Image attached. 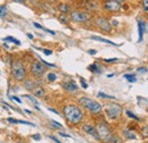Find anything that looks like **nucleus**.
Wrapping results in <instances>:
<instances>
[{
    "instance_id": "25",
    "label": "nucleus",
    "mask_w": 148,
    "mask_h": 143,
    "mask_svg": "<svg viewBox=\"0 0 148 143\" xmlns=\"http://www.w3.org/2000/svg\"><path fill=\"white\" fill-rule=\"evenodd\" d=\"M3 40H5V41H10V42H14V43H15V44H17V46H19V44H21V42H19L18 40H16V39L12 37V36H7V37H5Z\"/></svg>"
},
{
    "instance_id": "36",
    "label": "nucleus",
    "mask_w": 148,
    "mask_h": 143,
    "mask_svg": "<svg viewBox=\"0 0 148 143\" xmlns=\"http://www.w3.org/2000/svg\"><path fill=\"white\" fill-rule=\"evenodd\" d=\"M138 73H145V72H147V68L146 67H139L138 69H137Z\"/></svg>"
},
{
    "instance_id": "8",
    "label": "nucleus",
    "mask_w": 148,
    "mask_h": 143,
    "mask_svg": "<svg viewBox=\"0 0 148 143\" xmlns=\"http://www.w3.org/2000/svg\"><path fill=\"white\" fill-rule=\"evenodd\" d=\"M30 73L37 77L40 78L43 76V74L46 73V67L43 66V64H41V61H32L31 63V66H30Z\"/></svg>"
},
{
    "instance_id": "24",
    "label": "nucleus",
    "mask_w": 148,
    "mask_h": 143,
    "mask_svg": "<svg viewBox=\"0 0 148 143\" xmlns=\"http://www.w3.org/2000/svg\"><path fill=\"white\" fill-rule=\"evenodd\" d=\"M110 143H122V139L120 138V136H117V135H113L111 139V141H110Z\"/></svg>"
},
{
    "instance_id": "35",
    "label": "nucleus",
    "mask_w": 148,
    "mask_h": 143,
    "mask_svg": "<svg viewBox=\"0 0 148 143\" xmlns=\"http://www.w3.org/2000/svg\"><path fill=\"white\" fill-rule=\"evenodd\" d=\"M7 121L9 122V123H13V124H18V121H16V119H13V118H7Z\"/></svg>"
},
{
    "instance_id": "12",
    "label": "nucleus",
    "mask_w": 148,
    "mask_h": 143,
    "mask_svg": "<svg viewBox=\"0 0 148 143\" xmlns=\"http://www.w3.org/2000/svg\"><path fill=\"white\" fill-rule=\"evenodd\" d=\"M82 129H83L87 134L91 135L95 140H97V141L101 140V139H100V136H99V133H98V131H97V127L90 125V124H86V125L82 126Z\"/></svg>"
},
{
    "instance_id": "29",
    "label": "nucleus",
    "mask_w": 148,
    "mask_h": 143,
    "mask_svg": "<svg viewBox=\"0 0 148 143\" xmlns=\"http://www.w3.org/2000/svg\"><path fill=\"white\" fill-rule=\"evenodd\" d=\"M24 98H29V99H31V101H32V102H33L36 106L38 105V101L34 99V98H33V97H31V95H27V94H26V95H24Z\"/></svg>"
},
{
    "instance_id": "39",
    "label": "nucleus",
    "mask_w": 148,
    "mask_h": 143,
    "mask_svg": "<svg viewBox=\"0 0 148 143\" xmlns=\"http://www.w3.org/2000/svg\"><path fill=\"white\" fill-rule=\"evenodd\" d=\"M10 99H12V100H15L17 104H22V100H19L17 97H10Z\"/></svg>"
},
{
    "instance_id": "28",
    "label": "nucleus",
    "mask_w": 148,
    "mask_h": 143,
    "mask_svg": "<svg viewBox=\"0 0 148 143\" xmlns=\"http://www.w3.org/2000/svg\"><path fill=\"white\" fill-rule=\"evenodd\" d=\"M56 78H57V76H56L55 73H49L48 74V81L49 82H55Z\"/></svg>"
},
{
    "instance_id": "13",
    "label": "nucleus",
    "mask_w": 148,
    "mask_h": 143,
    "mask_svg": "<svg viewBox=\"0 0 148 143\" xmlns=\"http://www.w3.org/2000/svg\"><path fill=\"white\" fill-rule=\"evenodd\" d=\"M138 31H139V39L138 41L141 42L144 35H145V31H146V24L144 20H138Z\"/></svg>"
},
{
    "instance_id": "4",
    "label": "nucleus",
    "mask_w": 148,
    "mask_h": 143,
    "mask_svg": "<svg viewBox=\"0 0 148 143\" xmlns=\"http://www.w3.org/2000/svg\"><path fill=\"white\" fill-rule=\"evenodd\" d=\"M105 114H106V116H107L108 119L116 121L122 115V107L119 104H115V102L107 104L106 107H105Z\"/></svg>"
},
{
    "instance_id": "9",
    "label": "nucleus",
    "mask_w": 148,
    "mask_h": 143,
    "mask_svg": "<svg viewBox=\"0 0 148 143\" xmlns=\"http://www.w3.org/2000/svg\"><path fill=\"white\" fill-rule=\"evenodd\" d=\"M103 7L108 13H119L121 10V3H119L115 0H105Z\"/></svg>"
},
{
    "instance_id": "38",
    "label": "nucleus",
    "mask_w": 148,
    "mask_h": 143,
    "mask_svg": "<svg viewBox=\"0 0 148 143\" xmlns=\"http://www.w3.org/2000/svg\"><path fill=\"white\" fill-rule=\"evenodd\" d=\"M143 134H144L146 138H148V126H146V127L144 128V131H143Z\"/></svg>"
},
{
    "instance_id": "26",
    "label": "nucleus",
    "mask_w": 148,
    "mask_h": 143,
    "mask_svg": "<svg viewBox=\"0 0 148 143\" xmlns=\"http://www.w3.org/2000/svg\"><path fill=\"white\" fill-rule=\"evenodd\" d=\"M141 5H143L144 12L148 15V0H141Z\"/></svg>"
},
{
    "instance_id": "6",
    "label": "nucleus",
    "mask_w": 148,
    "mask_h": 143,
    "mask_svg": "<svg viewBox=\"0 0 148 143\" xmlns=\"http://www.w3.org/2000/svg\"><path fill=\"white\" fill-rule=\"evenodd\" d=\"M70 19L74 23H86L90 19V14L82 10H72L70 13Z\"/></svg>"
},
{
    "instance_id": "42",
    "label": "nucleus",
    "mask_w": 148,
    "mask_h": 143,
    "mask_svg": "<svg viewBox=\"0 0 148 143\" xmlns=\"http://www.w3.org/2000/svg\"><path fill=\"white\" fill-rule=\"evenodd\" d=\"M88 54H97V51H96V50H93V49H91V50H88Z\"/></svg>"
},
{
    "instance_id": "30",
    "label": "nucleus",
    "mask_w": 148,
    "mask_h": 143,
    "mask_svg": "<svg viewBox=\"0 0 148 143\" xmlns=\"http://www.w3.org/2000/svg\"><path fill=\"white\" fill-rule=\"evenodd\" d=\"M42 50V52L45 54H47V56H50V54H53V51L51 50H49V49H41Z\"/></svg>"
},
{
    "instance_id": "17",
    "label": "nucleus",
    "mask_w": 148,
    "mask_h": 143,
    "mask_svg": "<svg viewBox=\"0 0 148 143\" xmlns=\"http://www.w3.org/2000/svg\"><path fill=\"white\" fill-rule=\"evenodd\" d=\"M32 93L37 98H42L45 95V90H43V88H41V86H37L36 89L32 91Z\"/></svg>"
},
{
    "instance_id": "18",
    "label": "nucleus",
    "mask_w": 148,
    "mask_h": 143,
    "mask_svg": "<svg viewBox=\"0 0 148 143\" xmlns=\"http://www.w3.org/2000/svg\"><path fill=\"white\" fill-rule=\"evenodd\" d=\"M123 135L127 138V139H129V140H134L137 136H136V134L131 131V129H125V131H123Z\"/></svg>"
},
{
    "instance_id": "40",
    "label": "nucleus",
    "mask_w": 148,
    "mask_h": 143,
    "mask_svg": "<svg viewBox=\"0 0 148 143\" xmlns=\"http://www.w3.org/2000/svg\"><path fill=\"white\" fill-rule=\"evenodd\" d=\"M48 110H49V111H51V112H54V114H56V115H59V112H58L57 110H55L54 108H48Z\"/></svg>"
},
{
    "instance_id": "11",
    "label": "nucleus",
    "mask_w": 148,
    "mask_h": 143,
    "mask_svg": "<svg viewBox=\"0 0 148 143\" xmlns=\"http://www.w3.org/2000/svg\"><path fill=\"white\" fill-rule=\"evenodd\" d=\"M63 89L65 90L66 92H69V93H76L77 91H79V86H77V84L74 82L73 80H67V81H64L63 82Z\"/></svg>"
},
{
    "instance_id": "7",
    "label": "nucleus",
    "mask_w": 148,
    "mask_h": 143,
    "mask_svg": "<svg viewBox=\"0 0 148 143\" xmlns=\"http://www.w3.org/2000/svg\"><path fill=\"white\" fill-rule=\"evenodd\" d=\"M95 25L103 32L105 33H111L112 32V25L108 22L107 18H105L104 16H96L95 17Z\"/></svg>"
},
{
    "instance_id": "20",
    "label": "nucleus",
    "mask_w": 148,
    "mask_h": 143,
    "mask_svg": "<svg viewBox=\"0 0 148 143\" xmlns=\"http://www.w3.org/2000/svg\"><path fill=\"white\" fill-rule=\"evenodd\" d=\"M58 19H59V22H60V23H63V24H69V22L71 20L70 18H67L66 14H62V15H59Z\"/></svg>"
},
{
    "instance_id": "19",
    "label": "nucleus",
    "mask_w": 148,
    "mask_h": 143,
    "mask_svg": "<svg viewBox=\"0 0 148 143\" xmlns=\"http://www.w3.org/2000/svg\"><path fill=\"white\" fill-rule=\"evenodd\" d=\"M89 71H91L92 73H96V74H99V73L101 72V69H100L98 63H93L92 65L89 66Z\"/></svg>"
},
{
    "instance_id": "1",
    "label": "nucleus",
    "mask_w": 148,
    "mask_h": 143,
    "mask_svg": "<svg viewBox=\"0 0 148 143\" xmlns=\"http://www.w3.org/2000/svg\"><path fill=\"white\" fill-rule=\"evenodd\" d=\"M63 115L70 125H77L83 121V111L76 105H67L63 108Z\"/></svg>"
},
{
    "instance_id": "22",
    "label": "nucleus",
    "mask_w": 148,
    "mask_h": 143,
    "mask_svg": "<svg viewBox=\"0 0 148 143\" xmlns=\"http://www.w3.org/2000/svg\"><path fill=\"white\" fill-rule=\"evenodd\" d=\"M125 114H127V115L129 116L131 119H133V121H137V122H140V118H139L138 116H136L134 114H132V112H131L130 110H125Z\"/></svg>"
},
{
    "instance_id": "31",
    "label": "nucleus",
    "mask_w": 148,
    "mask_h": 143,
    "mask_svg": "<svg viewBox=\"0 0 148 143\" xmlns=\"http://www.w3.org/2000/svg\"><path fill=\"white\" fill-rule=\"evenodd\" d=\"M32 139L36 140V141H40L41 140V135L40 134H34V135H32Z\"/></svg>"
},
{
    "instance_id": "21",
    "label": "nucleus",
    "mask_w": 148,
    "mask_h": 143,
    "mask_svg": "<svg viewBox=\"0 0 148 143\" xmlns=\"http://www.w3.org/2000/svg\"><path fill=\"white\" fill-rule=\"evenodd\" d=\"M124 78H127L130 83H133V82L137 81L136 75H133V74H125V75H124Z\"/></svg>"
},
{
    "instance_id": "14",
    "label": "nucleus",
    "mask_w": 148,
    "mask_h": 143,
    "mask_svg": "<svg viewBox=\"0 0 148 143\" xmlns=\"http://www.w3.org/2000/svg\"><path fill=\"white\" fill-rule=\"evenodd\" d=\"M91 40H95V41H99V42H104V43H107V44H111V46H114V47H121V44H117V43H114L111 40H107V39H104V37H100V36H90Z\"/></svg>"
},
{
    "instance_id": "23",
    "label": "nucleus",
    "mask_w": 148,
    "mask_h": 143,
    "mask_svg": "<svg viewBox=\"0 0 148 143\" xmlns=\"http://www.w3.org/2000/svg\"><path fill=\"white\" fill-rule=\"evenodd\" d=\"M98 97H99V98H104V99L115 100V97H113V95H108V94H106V93H103V92H99V93H98Z\"/></svg>"
},
{
    "instance_id": "27",
    "label": "nucleus",
    "mask_w": 148,
    "mask_h": 143,
    "mask_svg": "<svg viewBox=\"0 0 148 143\" xmlns=\"http://www.w3.org/2000/svg\"><path fill=\"white\" fill-rule=\"evenodd\" d=\"M7 14V7L6 6H0V17L6 16Z\"/></svg>"
},
{
    "instance_id": "2",
    "label": "nucleus",
    "mask_w": 148,
    "mask_h": 143,
    "mask_svg": "<svg viewBox=\"0 0 148 143\" xmlns=\"http://www.w3.org/2000/svg\"><path fill=\"white\" fill-rule=\"evenodd\" d=\"M79 104L84 109H87L91 115L96 116V115H100L103 112V106L99 102L95 101V100L90 99V98L82 97V98L79 99Z\"/></svg>"
},
{
    "instance_id": "33",
    "label": "nucleus",
    "mask_w": 148,
    "mask_h": 143,
    "mask_svg": "<svg viewBox=\"0 0 148 143\" xmlns=\"http://www.w3.org/2000/svg\"><path fill=\"white\" fill-rule=\"evenodd\" d=\"M117 60H119L117 58H111V59H105L104 61L105 63H114V61H117Z\"/></svg>"
},
{
    "instance_id": "34",
    "label": "nucleus",
    "mask_w": 148,
    "mask_h": 143,
    "mask_svg": "<svg viewBox=\"0 0 148 143\" xmlns=\"http://www.w3.org/2000/svg\"><path fill=\"white\" fill-rule=\"evenodd\" d=\"M81 85H82V88H83V89H88V84L86 83V81H84V80H81Z\"/></svg>"
},
{
    "instance_id": "16",
    "label": "nucleus",
    "mask_w": 148,
    "mask_h": 143,
    "mask_svg": "<svg viewBox=\"0 0 148 143\" xmlns=\"http://www.w3.org/2000/svg\"><path fill=\"white\" fill-rule=\"evenodd\" d=\"M58 10L62 13V14H70L72 10H71V6L67 5V3H59L57 6Z\"/></svg>"
},
{
    "instance_id": "15",
    "label": "nucleus",
    "mask_w": 148,
    "mask_h": 143,
    "mask_svg": "<svg viewBox=\"0 0 148 143\" xmlns=\"http://www.w3.org/2000/svg\"><path fill=\"white\" fill-rule=\"evenodd\" d=\"M38 86L37 82L33 81V80H26L24 82V88L27 90V91H33Z\"/></svg>"
},
{
    "instance_id": "43",
    "label": "nucleus",
    "mask_w": 148,
    "mask_h": 143,
    "mask_svg": "<svg viewBox=\"0 0 148 143\" xmlns=\"http://www.w3.org/2000/svg\"><path fill=\"white\" fill-rule=\"evenodd\" d=\"M13 2H18V3H25V0H12Z\"/></svg>"
},
{
    "instance_id": "32",
    "label": "nucleus",
    "mask_w": 148,
    "mask_h": 143,
    "mask_svg": "<svg viewBox=\"0 0 148 143\" xmlns=\"http://www.w3.org/2000/svg\"><path fill=\"white\" fill-rule=\"evenodd\" d=\"M49 139H51V140H53L54 142H56V143H60V141H59V140L56 138L55 135H49Z\"/></svg>"
},
{
    "instance_id": "46",
    "label": "nucleus",
    "mask_w": 148,
    "mask_h": 143,
    "mask_svg": "<svg viewBox=\"0 0 148 143\" xmlns=\"http://www.w3.org/2000/svg\"><path fill=\"white\" fill-rule=\"evenodd\" d=\"M3 46H5V48H6V49H8V48H9V47H8V44H7V43H5V44H3Z\"/></svg>"
},
{
    "instance_id": "45",
    "label": "nucleus",
    "mask_w": 148,
    "mask_h": 143,
    "mask_svg": "<svg viewBox=\"0 0 148 143\" xmlns=\"http://www.w3.org/2000/svg\"><path fill=\"white\" fill-rule=\"evenodd\" d=\"M115 1H117V2H119V3H123V2H124V1H125V0H115Z\"/></svg>"
},
{
    "instance_id": "5",
    "label": "nucleus",
    "mask_w": 148,
    "mask_h": 143,
    "mask_svg": "<svg viewBox=\"0 0 148 143\" xmlns=\"http://www.w3.org/2000/svg\"><path fill=\"white\" fill-rule=\"evenodd\" d=\"M96 127H97V131H98V133H99L100 139L104 140L105 142L110 143L112 136L114 135V133L112 132L111 126L108 125L106 122H100V123L97 124Z\"/></svg>"
},
{
    "instance_id": "10",
    "label": "nucleus",
    "mask_w": 148,
    "mask_h": 143,
    "mask_svg": "<svg viewBox=\"0 0 148 143\" xmlns=\"http://www.w3.org/2000/svg\"><path fill=\"white\" fill-rule=\"evenodd\" d=\"M80 6L89 12H96L99 9V2L97 0H81Z\"/></svg>"
},
{
    "instance_id": "37",
    "label": "nucleus",
    "mask_w": 148,
    "mask_h": 143,
    "mask_svg": "<svg viewBox=\"0 0 148 143\" xmlns=\"http://www.w3.org/2000/svg\"><path fill=\"white\" fill-rule=\"evenodd\" d=\"M33 25L37 27V29H40V30H43V26L42 25H40L39 23H36V22H33Z\"/></svg>"
},
{
    "instance_id": "3",
    "label": "nucleus",
    "mask_w": 148,
    "mask_h": 143,
    "mask_svg": "<svg viewBox=\"0 0 148 143\" xmlns=\"http://www.w3.org/2000/svg\"><path fill=\"white\" fill-rule=\"evenodd\" d=\"M12 74H13V77L18 82H22L25 80L27 73H26V68L21 59H14L12 61Z\"/></svg>"
},
{
    "instance_id": "41",
    "label": "nucleus",
    "mask_w": 148,
    "mask_h": 143,
    "mask_svg": "<svg viewBox=\"0 0 148 143\" xmlns=\"http://www.w3.org/2000/svg\"><path fill=\"white\" fill-rule=\"evenodd\" d=\"M59 135L63 136V138H71L69 134H65V133H63V132H59Z\"/></svg>"
},
{
    "instance_id": "44",
    "label": "nucleus",
    "mask_w": 148,
    "mask_h": 143,
    "mask_svg": "<svg viewBox=\"0 0 148 143\" xmlns=\"http://www.w3.org/2000/svg\"><path fill=\"white\" fill-rule=\"evenodd\" d=\"M27 37H29V39H33V35H32L31 33H27Z\"/></svg>"
}]
</instances>
